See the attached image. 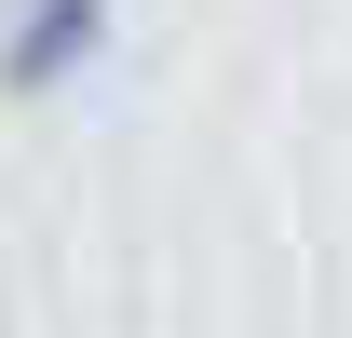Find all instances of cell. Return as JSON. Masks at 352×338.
Returning a JSON list of instances; mask_svg holds the SVG:
<instances>
[{"label": "cell", "instance_id": "obj_1", "mask_svg": "<svg viewBox=\"0 0 352 338\" xmlns=\"http://www.w3.org/2000/svg\"><path fill=\"white\" fill-rule=\"evenodd\" d=\"M95 41H109V0H28V14H14V82H28V95L68 82Z\"/></svg>", "mask_w": 352, "mask_h": 338}]
</instances>
